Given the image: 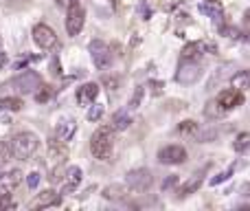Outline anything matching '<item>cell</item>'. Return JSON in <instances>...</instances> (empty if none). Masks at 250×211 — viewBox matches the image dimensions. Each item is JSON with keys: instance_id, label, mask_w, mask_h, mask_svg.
<instances>
[{"instance_id": "1", "label": "cell", "mask_w": 250, "mask_h": 211, "mask_svg": "<svg viewBox=\"0 0 250 211\" xmlns=\"http://www.w3.org/2000/svg\"><path fill=\"white\" fill-rule=\"evenodd\" d=\"M112 132L114 128L108 125V128H99L90 139V150L95 154V159L99 161H110L112 156V150H114V139H112Z\"/></svg>"}, {"instance_id": "2", "label": "cell", "mask_w": 250, "mask_h": 211, "mask_svg": "<svg viewBox=\"0 0 250 211\" xmlns=\"http://www.w3.org/2000/svg\"><path fill=\"white\" fill-rule=\"evenodd\" d=\"M11 145H13V156L26 161L29 156H33L35 152H38L40 139H38V134H33V132H20L11 139Z\"/></svg>"}, {"instance_id": "3", "label": "cell", "mask_w": 250, "mask_h": 211, "mask_svg": "<svg viewBox=\"0 0 250 211\" xmlns=\"http://www.w3.org/2000/svg\"><path fill=\"white\" fill-rule=\"evenodd\" d=\"M125 185L132 191H136V194H143V191H147L154 185V176H151L149 169H132L125 176Z\"/></svg>"}, {"instance_id": "4", "label": "cell", "mask_w": 250, "mask_h": 211, "mask_svg": "<svg viewBox=\"0 0 250 211\" xmlns=\"http://www.w3.org/2000/svg\"><path fill=\"white\" fill-rule=\"evenodd\" d=\"M13 86H16L18 93L29 95V93H35L40 86H42V77H40L35 70H24L22 75H18V77L13 79Z\"/></svg>"}, {"instance_id": "5", "label": "cell", "mask_w": 250, "mask_h": 211, "mask_svg": "<svg viewBox=\"0 0 250 211\" xmlns=\"http://www.w3.org/2000/svg\"><path fill=\"white\" fill-rule=\"evenodd\" d=\"M90 57L92 62H95L97 69H108L110 64H112V53H110V47L105 42H101V40H92L90 42Z\"/></svg>"}, {"instance_id": "6", "label": "cell", "mask_w": 250, "mask_h": 211, "mask_svg": "<svg viewBox=\"0 0 250 211\" xmlns=\"http://www.w3.org/2000/svg\"><path fill=\"white\" fill-rule=\"evenodd\" d=\"M200 62H191V60H182L180 69H178L176 73V79L178 84H182V86H191V84H195L200 79Z\"/></svg>"}, {"instance_id": "7", "label": "cell", "mask_w": 250, "mask_h": 211, "mask_svg": "<svg viewBox=\"0 0 250 211\" xmlns=\"http://www.w3.org/2000/svg\"><path fill=\"white\" fill-rule=\"evenodd\" d=\"M33 42L38 44L40 48L48 51V48H53L57 44V35L48 24H35L33 26Z\"/></svg>"}, {"instance_id": "8", "label": "cell", "mask_w": 250, "mask_h": 211, "mask_svg": "<svg viewBox=\"0 0 250 211\" xmlns=\"http://www.w3.org/2000/svg\"><path fill=\"white\" fill-rule=\"evenodd\" d=\"M158 161L165 165H180L187 161V150L182 145H167L158 152Z\"/></svg>"}, {"instance_id": "9", "label": "cell", "mask_w": 250, "mask_h": 211, "mask_svg": "<svg viewBox=\"0 0 250 211\" xmlns=\"http://www.w3.org/2000/svg\"><path fill=\"white\" fill-rule=\"evenodd\" d=\"M83 20H86L83 9L79 4H73L68 9V18H66V31H68V35H77L83 29Z\"/></svg>"}, {"instance_id": "10", "label": "cell", "mask_w": 250, "mask_h": 211, "mask_svg": "<svg viewBox=\"0 0 250 211\" xmlns=\"http://www.w3.org/2000/svg\"><path fill=\"white\" fill-rule=\"evenodd\" d=\"M22 183L20 169H0V194H9Z\"/></svg>"}, {"instance_id": "11", "label": "cell", "mask_w": 250, "mask_h": 211, "mask_svg": "<svg viewBox=\"0 0 250 211\" xmlns=\"http://www.w3.org/2000/svg\"><path fill=\"white\" fill-rule=\"evenodd\" d=\"M217 104H220L226 112H229V110H233V108H239V106L244 104V95H242V91H237V88L222 91L220 95H217Z\"/></svg>"}, {"instance_id": "12", "label": "cell", "mask_w": 250, "mask_h": 211, "mask_svg": "<svg viewBox=\"0 0 250 211\" xmlns=\"http://www.w3.org/2000/svg\"><path fill=\"white\" fill-rule=\"evenodd\" d=\"M60 203H62V196L53 189H46V191H42V194H38V198L31 203V207L33 209H46V207H57Z\"/></svg>"}, {"instance_id": "13", "label": "cell", "mask_w": 250, "mask_h": 211, "mask_svg": "<svg viewBox=\"0 0 250 211\" xmlns=\"http://www.w3.org/2000/svg\"><path fill=\"white\" fill-rule=\"evenodd\" d=\"M97 95H99V86H97L95 82L83 84V86L77 88V104H82V106L92 104V101L97 99Z\"/></svg>"}, {"instance_id": "14", "label": "cell", "mask_w": 250, "mask_h": 211, "mask_svg": "<svg viewBox=\"0 0 250 211\" xmlns=\"http://www.w3.org/2000/svg\"><path fill=\"white\" fill-rule=\"evenodd\" d=\"M75 130H77V123H75L73 119H62L60 123L55 125V137L60 139V141H70L75 134Z\"/></svg>"}, {"instance_id": "15", "label": "cell", "mask_w": 250, "mask_h": 211, "mask_svg": "<svg viewBox=\"0 0 250 211\" xmlns=\"http://www.w3.org/2000/svg\"><path fill=\"white\" fill-rule=\"evenodd\" d=\"M48 152H51V159H55L57 163H64L66 156H68V150H66L64 141H60L57 137L48 141Z\"/></svg>"}, {"instance_id": "16", "label": "cell", "mask_w": 250, "mask_h": 211, "mask_svg": "<svg viewBox=\"0 0 250 211\" xmlns=\"http://www.w3.org/2000/svg\"><path fill=\"white\" fill-rule=\"evenodd\" d=\"M202 53H204V44H200V42H189L185 48H182V60L200 62Z\"/></svg>"}, {"instance_id": "17", "label": "cell", "mask_w": 250, "mask_h": 211, "mask_svg": "<svg viewBox=\"0 0 250 211\" xmlns=\"http://www.w3.org/2000/svg\"><path fill=\"white\" fill-rule=\"evenodd\" d=\"M200 185H202V172H195L193 176L189 178V181L185 183V185L180 187V189H178V196H189V194H193L195 189H200Z\"/></svg>"}, {"instance_id": "18", "label": "cell", "mask_w": 250, "mask_h": 211, "mask_svg": "<svg viewBox=\"0 0 250 211\" xmlns=\"http://www.w3.org/2000/svg\"><path fill=\"white\" fill-rule=\"evenodd\" d=\"M66 176H68V181H66V185H64V194H70V191H75L77 189V185L82 183V169L79 167H68Z\"/></svg>"}, {"instance_id": "19", "label": "cell", "mask_w": 250, "mask_h": 211, "mask_svg": "<svg viewBox=\"0 0 250 211\" xmlns=\"http://www.w3.org/2000/svg\"><path fill=\"white\" fill-rule=\"evenodd\" d=\"M233 88H237V91H248L250 88V70H239V73L233 75Z\"/></svg>"}, {"instance_id": "20", "label": "cell", "mask_w": 250, "mask_h": 211, "mask_svg": "<svg viewBox=\"0 0 250 211\" xmlns=\"http://www.w3.org/2000/svg\"><path fill=\"white\" fill-rule=\"evenodd\" d=\"M125 194H127V189L123 185H110L104 189V198H108V200H123Z\"/></svg>"}, {"instance_id": "21", "label": "cell", "mask_w": 250, "mask_h": 211, "mask_svg": "<svg viewBox=\"0 0 250 211\" xmlns=\"http://www.w3.org/2000/svg\"><path fill=\"white\" fill-rule=\"evenodd\" d=\"M129 123H132V121H129V115H127V112H125V110H119V112H114V115H112V123H110V125H112L114 130H125Z\"/></svg>"}, {"instance_id": "22", "label": "cell", "mask_w": 250, "mask_h": 211, "mask_svg": "<svg viewBox=\"0 0 250 211\" xmlns=\"http://www.w3.org/2000/svg\"><path fill=\"white\" fill-rule=\"evenodd\" d=\"M22 106H24V104H22V99H18V97H2V99H0V112H2V110L18 112Z\"/></svg>"}, {"instance_id": "23", "label": "cell", "mask_w": 250, "mask_h": 211, "mask_svg": "<svg viewBox=\"0 0 250 211\" xmlns=\"http://www.w3.org/2000/svg\"><path fill=\"white\" fill-rule=\"evenodd\" d=\"M200 13L213 16V18H217V20H222V18H224V13H222V7L217 2H204V4H200Z\"/></svg>"}, {"instance_id": "24", "label": "cell", "mask_w": 250, "mask_h": 211, "mask_svg": "<svg viewBox=\"0 0 250 211\" xmlns=\"http://www.w3.org/2000/svg\"><path fill=\"white\" fill-rule=\"evenodd\" d=\"M204 115L211 117V119H217V117H224L226 110L217 104V99H215V101H208V104H207V108H204Z\"/></svg>"}, {"instance_id": "25", "label": "cell", "mask_w": 250, "mask_h": 211, "mask_svg": "<svg viewBox=\"0 0 250 211\" xmlns=\"http://www.w3.org/2000/svg\"><path fill=\"white\" fill-rule=\"evenodd\" d=\"M9 159H13V145H11V141H0V163H7Z\"/></svg>"}, {"instance_id": "26", "label": "cell", "mask_w": 250, "mask_h": 211, "mask_svg": "<svg viewBox=\"0 0 250 211\" xmlns=\"http://www.w3.org/2000/svg\"><path fill=\"white\" fill-rule=\"evenodd\" d=\"M230 69H233V64H224V66H222V69H217V73H213L211 82H208V88H213V86H215V82L220 84L222 79H224L226 75H229V70H230Z\"/></svg>"}, {"instance_id": "27", "label": "cell", "mask_w": 250, "mask_h": 211, "mask_svg": "<svg viewBox=\"0 0 250 211\" xmlns=\"http://www.w3.org/2000/svg\"><path fill=\"white\" fill-rule=\"evenodd\" d=\"M233 147H235V152H246L248 147H250V134L242 132V134L237 137V141L233 143Z\"/></svg>"}, {"instance_id": "28", "label": "cell", "mask_w": 250, "mask_h": 211, "mask_svg": "<svg viewBox=\"0 0 250 211\" xmlns=\"http://www.w3.org/2000/svg\"><path fill=\"white\" fill-rule=\"evenodd\" d=\"M16 209V200L11 198V194H0V211Z\"/></svg>"}, {"instance_id": "29", "label": "cell", "mask_w": 250, "mask_h": 211, "mask_svg": "<svg viewBox=\"0 0 250 211\" xmlns=\"http://www.w3.org/2000/svg\"><path fill=\"white\" fill-rule=\"evenodd\" d=\"M101 115H104V106H92L88 110V121H99Z\"/></svg>"}, {"instance_id": "30", "label": "cell", "mask_w": 250, "mask_h": 211, "mask_svg": "<svg viewBox=\"0 0 250 211\" xmlns=\"http://www.w3.org/2000/svg\"><path fill=\"white\" fill-rule=\"evenodd\" d=\"M141 99H143V88L141 86H138L136 88V91H134V97H132V99H129V110H134V108H138V104H141Z\"/></svg>"}, {"instance_id": "31", "label": "cell", "mask_w": 250, "mask_h": 211, "mask_svg": "<svg viewBox=\"0 0 250 211\" xmlns=\"http://www.w3.org/2000/svg\"><path fill=\"white\" fill-rule=\"evenodd\" d=\"M233 169H235V167H229L226 172H222V174H217V176H213V178H211V185H220V183H224L226 178L233 174Z\"/></svg>"}, {"instance_id": "32", "label": "cell", "mask_w": 250, "mask_h": 211, "mask_svg": "<svg viewBox=\"0 0 250 211\" xmlns=\"http://www.w3.org/2000/svg\"><path fill=\"white\" fill-rule=\"evenodd\" d=\"M26 185H29L31 189H35V187L40 185V174L38 172H31L29 176H26Z\"/></svg>"}, {"instance_id": "33", "label": "cell", "mask_w": 250, "mask_h": 211, "mask_svg": "<svg viewBox=\"0 0 250 211\" xmlns=\"http://www.w3.org/2000/svg\"><path fill=\"white\" fill-rule=\"evenodd\" d=\"M104 84L110 88V91H117V88H119V77H110V75H105Z\"/></svg>"}, {"instance_id": "34", "label": "cell", "mask_w": 250, "mask_h": 211, "mask_svg": "<svg viewBox=\"0 0 250 211\" xmlns=\"http://www.w3.org/2000/svg\"><path fill=\"white\" fill-rule=\"evenodd\" d=\"M198 128V123H195V121H185V123H180V132H193V130Z\"/></svg>"}, {"instance_id": "35", "label": "cell", "mask_w": 250, "mask_h": 211, "mask_svg": "<svg viewBox=\"0 0 250 211\" xmlns=\"http://www.w3.org/2000/svg\"><path fill=\"white\" fill-rule=\"evenodd\" d=\"M176 185H178V176H169L167 181H163V191L171 189V187H176Z\"/></svg>"}, {"instance_id": "36", "label": "cell", "mask_w": 250, "mask_h": 211, "mask_svg": "<svg viewBox=\"0 0 250 211\" xmlns=\"http://www.w3.org/2000/svg\"><path fill=\"white\" fill-rule=\"evenodd\" d=\"M244 33L250 40V9H246V13H244Z\"/></svg>"}, {"instance_id": "37", "label": "cell", "mask_w": 250, "mask_h": 211, "mask_svg": "<svg viewBox=\"0 0 250 211\" xmlns=\"http://www.w3.org/2000/svg\"><path fill=\"white\" fill-rule=\"evenodd\" d=\"M51 95H53V91H51V88H44L42 93H38V95H35V99H38V101H46Z\"/></svg>"}, {"instance_id": "38", "label": "cell", "mask_w": 250, "mask_h": 211, "mask_svg": "<svg viewBox=\"0 0 250 211\" xmlns=\"http://www.w3.org/2000/svg\"><path fill=\"white\" fill-rule=\"evenodd\" d=\"M149 86H151V93H154V95H160V93H163V82H149Z\"/></svg>"}, {"instance_id": "39", "label": "cell", "mask_w": 250, "mask_h": 211, "mask_svg": "<svg viewBox=\"0 0 250 211\" xmlns=\"http://www.w3.org/2000/svg\"><path fill=\"white\" fill-rule=\"evenodd\" d=\"M60 7H64V9H70L73 4H77V0H55Z\"/></svg>"}, {"instance_id": "40", "label": "cell", "mask_w": 250, "mask_h": 211, "mask_svg": "<svg viewBox=\"0 0 250 211\" xmlns=\"http://www.w3.org/2000/svg\"><path fill=\"white\" fill-rule=\"evenodd\" d=\"M110 2H112V4H114V7H117V2H119V0H110Z\"/></svg>"}, {"instance_id": "41", "label": "cell", "mask_w": 250, "mask_h": 211, "mask_svg": "<svg viewBox=\"0 0 250 211\" xmlns=\"http://www.w3.org/2000/svg\"><path fill=\"white\" fill-rule=\"evenodd\" d=\"M204 2H217V0H204Z\"/></svg>"}]
</instances>
